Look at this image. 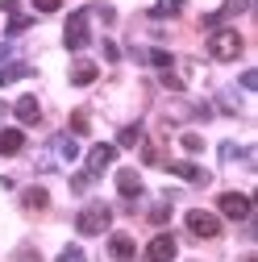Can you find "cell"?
Returning a JSON list of instances; mask_svg holds the SVG:
<instances>
[{"instance_id": "6da1fadb", "label": "cell", "mask_w": 258, "mask_h": 262, "mask_svg": "<svg viewBox=\"0 0 258 262\" xmlns=\"http://www.w3.org/2000/svg\"><path fill=\"white\" fill-rule=\"evenodd\" d=\"M109 221H113L109 204H88V208L75 216V229H79L83 237H96V233H104V229H109Z\"/></svg>"}, {"instance_id": "7a4b0ae2", "label": "cell", "mask_w": 258, "mask_h": 262, "mask_svg": "<svg viewBox=\"0 0 258 262\" xmlns=\"http://www.w3.org/2000/svg\"><path fill=\"white\" fill-rule=\"evenodd\" d=\"M208 54L221 58V62L242 58V34H233V29H221V34H212V38H208Z\"/></svg>"}, {"instance_id": "3957f363", "label": "cell", "mask_w": 258, "mask_h": 262, "mask_svg": "<svg viewBox=\"0 0 258 262\" xmlns=\"http://www.w3.org/2000/svg\"><path fill=\"white\" fill-rule=\"evenodd\" d=\"M88 38H92V34H88V9H79V13L67 17V29H62V46L79 54V50L88 46Z\"/></svg>"}, {"instance_id": "277c9868", "label": "cell", "mask_w": 258, "mask_h": 262, "mask_svg": "<svg viewBox=\"0 0 258 262\" xmlns=\"http://www.w3.org/2000/svg\"><path fill=\"white\" fill-rule=\"evenodd\" d=\"M187 229H191L196 237H217V233H221V221H217L212 212H204V208H191V212H187Z\"/></svg>"}, {"instance_id": "5b68a950", "label": "cell", "mask_w": 258, "mask_h": 262, "mask_svg": "<svg viewBox=\"0 0 258 262\" xmlns=\"http://www.w3.org/2000/svg\"><path fill=\"white\" fill-rule=\"evenodd\" d=\"M217 204H221V212L229 221H246L250 216V195H242V191H225Z\"/></svg>"}, {"instance_id": "8992f818", "label": "cell", "mask_w": 258, "mask_h": 262, "mask_svg": "<svg viewBox=\"0 0 258 262\" xmlns=\"http://www.w3.org/2000/svg\"><path fill=\"white\" fill-rule=\"evenodd\" d=\"M146 262H175V237L171 233H158L146 246Z\"/></svg>"}, {"instance_id": "52a82bcc", "label": "cell", "mask_w": 258, "mask_h": 262, "mask_svg": "<svg viewBox=\"0 0 258 262\" xmlns=\"http://www.w3.org/2000/svg\"><path fill=\"white\" fill-rule=\"evenodd\" d=\"M113 158H117V146H109V142H100V146H92V150H88V175L96 179V175H100V171L109 167Z\"/></svg>"}, {"instance_id": "ba28073f", "label": "cell", "mask_w": 258, "mask_h": 262, "mask_svg": "<svg viewBox=\"0 0 258 262\" xmlns=\"http://www.w3.org/2000/svg\"><path fill=\"white\" fill-rule=\"evenodd\" d=\"M171 171H175L179 179H187V183H196V187H204V183H208V171H204V167H196V162H171Z\"/></svg>"}, {"instance_id": "9c48e42d", "label": "cell", "mask_w": 258, "mask_h": 262, "mask_svg": "<svg viewBox=\"0 0 258 262\" xmlns=\"http://www.w3.org/2000/svg\"><path fill=\"white\" fill-rule=\"evenodd\" d=\"M117 191L125 195V200H138V195H142V179H138V171H117Z\"/></svg>"}, {"instance_id": "30bf717a", "label": "cell", "mask_w": 258, "mask_h": 262, "mask_svg": "<svg viewBox=\"0 0 258 262\" xmlns=\"http://www.w3.org/2000/svg\"><path fill=\"white\" fill-rule=\"evenodd\" d=\"M71 83H75V88H88V83H96V62H88V58H75V62H71Z\"/></svg>"}, {"instance_id": "8fae6325", "label": "cell", "mask_w": 258, "mask_h": 262, "mask_svg": "<svg viewBox=\"0 0 258 262\" xmlns=\"http://www.w3.org/2000/svg\"><path fill=\"white\" fill-rule=\"evenodd\" d=\"M109 254L117 262H129V258H134V237H129V233H113L109 237Z\"/></svg>"}, {"instance_id": "7c38bea8", "label": "cell", "mask_w": 258, "mask_h": 262, "mask_svg": "<svg viewBox=\"0 0 258 262\" xmlns=\"http://www.w3.org/2000/svg\"><path fill=\"white\" fill-rule=\"evenodd\" d=\"M25 125H38L42 121V108H38V100H34V96H21V100H17V108H13Z\"/></svg>"}, {"instance_id": "4fadbf2b", "label": "cell", "mask_w": 258, "mask_h": 262, "mask_svg": "<svg viewBox=\"0 0 258 262\" xmlns=\"http://www.w3.org/2000/svg\"><path fill=\"white\" fill-rule=\"evenodd\" d=\"M34 75V67H25V62H9V67H0V88H9L17 79H29Z\"/></svg>"}, {"instance_id": "5bb4252c", "label": "cell", "mask_w": 258, "mask_h": 262, "mask_svg": "<svg viewBox=\"0 0 258 262\" xmlns=\"http://www.w3.org/2000/svg\"><path fill=\"white\" fill-rule=\"evenodd\" d=\"M25 146V134L21 129H0V154H17Z\"/></svg>"}, {"instance_id": "9a60e30c", "label": "cell", "mask_w": 258, "mask_h": 262, "mask_svg": "<svg viewBox=\"0 0 258 262\" xmlns=\"http://www.w3.org/2000/svg\"><path fill=\"white\" fill-rule=\"evenodd\" d=\"M46 204H50V195H46L42 187H29V191H25V208H34V212H42Z\"/></svg>"}, {"instance_id": "2e32d148", "label": "cell", "mask_w": 258, "mask_h": 262, "mask_svg": "<svg viewBox=\"0 0 258 262\" xmlns=\"http://www.w3.org/2000/svg\"><path fill=\"white\" fill-rule=\"evenodd\" d=\"M250 9V0H225V5H221V13L217 17H242Z\"/></svg>"}, {"instance_id": "e0dca14e", "label": "cell", "mask_w": 258, "mask_h": 262, "mask_svg": "<svg viewBox=\"0 0 258 262\" xmlns=\"http://www.w3.org/2000/svg\"><path fill=\"white\" fill-rule=\"evenodd\" d=\"M54 150H58V158H75V154H79V146H75L71 138H54Z\"/></svg>"}, {"instance_id": "ac0fdd59", "label": "cell", "mask_w": 258, "mask_h": 262, "mask_svg": "<svg viewBox=\"0 0 258 262\" xmlns=\"http://www.w3.org/2000/svg\"><path fill=\"white\" fill-rule=\"evenodd\" d=\"M138 138H142V125H125L121 134H117V142H121V146H134Z\"/></svg>"}, {"instance_id": "d6986e66", "label": "cell", "mask_w": 258, "mask_h": 262, "mask_svg": "<svg viewBox=\"0 0 258 262\" xmlns=\"http://www.w3.org/2000/svg\"><path fill=\"white\" fill-rule=\"evenodd\" d=\"M142 58H146V62H154V67H163V71L171 67V54H167V50H146Z\"/></svg>"}, {"instance_id": "ffe728a7", "label": "cell", "mask_w": 258, "mask_h": 262, "mask_svg": "<svg viewBox=\"0 0 258 262\" xmlns=\"http://www.w3.org/2000/svg\"><path fill=\"white\" fill-rule=\"evenodd\" d=\"M58 262H88V258H83L79 246H62V250H58Z\"/></svg>"}, {"instance_id": "44dd1931", "label": "cell", "mask_w": 258, "mask_h": 262, "mask_svg": "<svg viewBox=\"0 0 258 262\" xmlns=\"http://www.w3.org/2000/svg\"><path fill=\"white\" fill-rule=\"evenodd\" d=\"M183 150H187V154H200V150H204V138H200V134H183Z\"/></svg>"}, {"instance_id": "7402d4cb", "label": "cell", "mask_w": 258, "mask_h": 262, "mask_svg": "<svg viewBox=\"0 0 258 262\" xmlns=\"http://www.w3.org/2000/svg\"><path fill=\"white\" fill-rule=\"evenodd\" d=\"M29 25H34V21H29V17H13V21H9V38H17L21 29H29Z\"/></svg>"}, {"instance_id": "603a6c76", "label": "cell", "mask_w": 258, "mask_h": 262, "mask_svg": "<svg viewBox=\"0 0 258 262\" xmlns=\"http://www.w3.org/2000/svg\"><path fill=\"white\" fill-rule=\"evenodd\" d=\"M88 125H92V121H88V113L79 108V113L71 117V129H75V134H88Z\"/></svg>"}, {"instance_id": "cb8c5ba5", "label": "cell", "mask_w": 258, "mask_h": 262, "mask_svg": "<svg viewBox=\"0 0 258 262\" xmlns=\"http://www.w3.org/2000/svg\"><path fill=\"white\" fill-rule=\"evenodd\" d=\"M167 216H171L167 204H154V208H150V221H154V225H167Z\"/></svg>"}, {"instance_id": "d4e9b609", "label": "cell", "mask_w": 258, "mask_h": 262, "mask_svg": "<svg viewBox=\"0 0 258 262\" xmlns=\"http://www.w3.org/2000/svg\"><path fill=\"white\" fill-rule=\"evenodd\" d=\"M221 108H229V113H238L242 104H238V96H233V92H221Z\"/></svg>"}, {"instance_id": "484cf974", "label": "cell", "mask_w": 258, "mask_h": 262, "mask_svg": "<svg viewBox=\"0 0 258 262\" xmlns=\"http://www.w3.org/2000/svg\"><path fill=\"white\" fill-rule=\"evenodd\" d=\"M34 9L38 13H54V9H62V0H34Z\"/></svg>"}, {"instance_id": "4316f807", "label": "cell", "mask_w": 258, "mask_h": 262, "mask_svg": "<svg viewBox=\"0 0 258 262\" xmlns=\"http://www.w3.org/2000/svg\"><path fill=\"white\" fill-rule=\"evenodd\" d=\"M242 88L254 92V88H258V71H242Z\"/></svg>"}, {"instance_id": "83f0119b", "label": "cell", "mask_w": 258, "mask_h": 262, "mask_svg": "<svg viewBox=\"0 0 258 262\" xmlns=\"http://www.w3.org/2000/svg\"><path fill=\"white\" fill-rule=\"evenodd\" d=\"M88 183H92V175L83 171V175H75V179H71V191H88Z\"/></svg>"}, {"instance_id": "f1b7e54d", "label": "cell", "mask_w": 258, "mask_h": 262, "mask_svg": "<svg viewBox=\"0 0 258 262\" xmlns=\"http://www.w3.org/2000/svg\"><path fill=\"white\" fill-rule=\"evenodd\" d=\"M163 88H171V92H179V88H183V79H179V75H171V71H167V75H163Z\"/></svg>"}, {"instance_id": "f546056e", "label": "cell", "mask_w": 258, "mask_h": 262, "mask_svg": "<svg viewBox=\"0 0 258 262\" xmlns=\"http://www.w3.org/2000/svg\"><path fill=\"white\" fill-rule=\"evenodd\" d=\"M104 58H113V62L121 58V50H117V42H104Z\"/></svg>"}, {"instance_id": "4dcf8cb0", "label": "cell", "mask_w": 258, "mask_h": 262, "mask_svg": "<svg viewBox=\"0 0 258 262\" xmlns=\"http://www.w3.org/2000/svg\"><path fill=\"white\" fill-rule=\"evenodd\" d=\"M5 113H9V104H0V117H5Z\"/></svg>"}, {"instance_id": "1f68e13d", "label": "cell", "mask_w": 258, "mask_h": 262, "mask_svg": "<svg viewBox=\"0 0 258 262\" xmlns=\"http://www.w3.org/2000/svg\"><path fill=\"white\" fill-rule=\"evenodd\" d=\"M5 54H9V46H0V58H5Z\"/></svg>"}, {"instance_id": "d6a6232c", "label": "cell", "mask_w": 258, "mask_h": 262, "mask_svg": "<svg viewBox=\"0 0 258 262\" xmlns=\"http://www.w3.org/2000/svg\"><path fill=\"white\" fill-rule=\"evenodd\" d=\"M25 262H38V258H34V254H25Z\"/></svg>"}]
</instances>
